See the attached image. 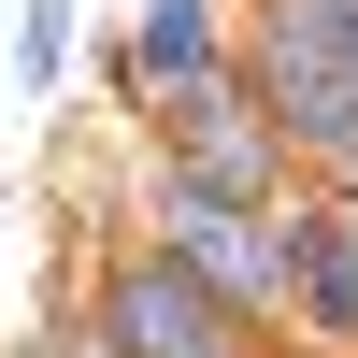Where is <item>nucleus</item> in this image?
<instances>
[{"instance_id": "nucleus-1", "label": "nucleus", "mask_w": 358, "mask_h": 358, "mask_svg": "<svg viewBox=\"0 0 358 358\" xmlns=\"http://www.w3.org/2000/svg\"><path fill=\"white\" fill-rule=\"evenodd\" d=\"M229 72H244V101L273 115V143L301 158V187L358 172V57L330 43L315 0H229Z\"/></svg>"}, {"instance_id": "nucleus-2", "label": "nucleus", "mask_w": 358, "mask_h": 358, "mask_svg": "<svg viewBox=\"0 0 358 358\" xmlns=\"http://www.w3.org/2000/svg\"><path fill=\"white\" fill-rule=\"evenodd\" d=\"M43 287H57V273H43ZM57 301H72L115 358H273V330H244V315H229L215 287L158 244V229H101L86 273L57 287Z\"/></svg>"}, {"instance_id": "nucleus-3", "label": "nucleus", "mask_w": 358, "mask_h": 358, "mask_svg": "<svg viewBox=\"0 0 358 358\" xmlns=\"http://www.w3.org/2000/svg\"><path fill=\"white\" fill-rule=\"evenodd\" d=\"M129 143H143V187H187V201H244V215H287V201H301V158H287V143H273V115L244 101V72L143 101V115H129Z\"/></svg>"}, {"instance_id": "nucleus-4", "label": "nucleus", "mask_w": 358, "mask_h": 358, "mask_svg": "<svg viewBox=\"0 0 358 358\" xmlns=\"http://www.w3.org/2000/svg\"><path fill=\"white\" fill-rule=\"evenodd\" d=\"M129 229H158V244L187 258L229 315H244V330H273V344H287V301H301V201H287V215H244V201L143 187V201H129Z\"/></svg>"}, {"instance_id": "nucleus-5", "label": "nucleus", "mask_w": 358, "mask_h": 358, "mask_svg": "<svg viewBox=\"0 0 358 358\" xmlns=\"http://www.w3.org/2000/svg\"><path fill=\"white\" fill-rule=\"evenodd\" d=\"M215 72H229V0H129V29L101 43L115 115L172 101V86H215Z\"/></svg>"}, {"instance_id": "nucleus-6", "label": "nucleus", "mask_w": 358, "mask_h": 358, "mask_svg": "<svg viewBox=\"0 0 358 358\" xmlns=\"http://www.w3.org/2000/svg\"><path fill=\"white\" fill-rule=\"evenodd\" d=\"M287 344L358 358V172L301 187V301H287Z\"/></svg>"}, {"instance_id": "nucleus-7", "label": "nucleus", "mask_w": 358, "mask_h": 358, "mask_svg": "<svg viewBox=\"0 0 358 358\" xmlns=\"http://www.w3.org/2000/svg\"><path fill=\"white\" fill-rule=\"evenodd\" d=\"M72 57H86V0H15V101H57Z\"/></svg>"}, {"instance_id": "nucleus-8", "label": "nucleus", "mask_w": 358, "mask_h": 358, "mask_svg": "<svg viewBox=\"0 0 358 358\" xmlns=\"http://www.w3.org/2000/svg\"><path fill=\"white\" fill-rule=\"evenodd\" d=\"M29 358H115V344H101V330H86V315L43 287V330H29Z\"/></svg>"}, {"instance_id": "nucleus-9", "label": "nucleus", "mask_w": 358, "mask_h": 358, "mask_svg": "<svg viewBox=\"0 0 358 358\" xmlns=\"http://www.w3.org/2000/svg\"><path fill=\"white\" fill-rule=\"evenodd\" d=\"M315 15H330V43H344V57H358V0H315Z\"/></svg>"}]
</instances>
